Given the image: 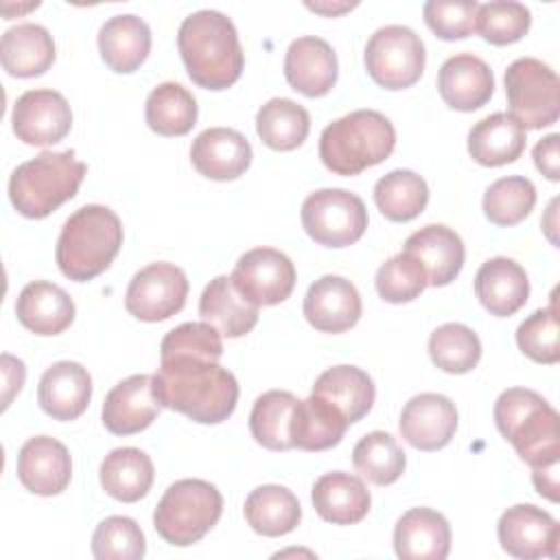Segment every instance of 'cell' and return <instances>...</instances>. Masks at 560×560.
<instances>
[{
  "label": "cell",
  "mask_w": 560,
  "mask_h": 560,
  "mask_svg": "<svg viewBox=\"0 0 560 560\" xmlns=\"http://www.w3.org/2000/svg\"><path fill=\"white\" fill-rule=\"evenodd\" d=\"M153 392L162 407L201 424L228 420L238 402V383L219 361L199 357L160 359Z\"/></svg>",
  "instance_id": "cell-1"
},
{
  "label": "cell",
  "mask_w": 560,
  "mask_h": 560,
  "mask_svg": "<svg viewBox=\"0 0 560 560\" xmlns=\"http://www.w3.org/2000/svg\"><path fill=\"white\" fill-rule=\"evenodd\" d=\"M177 48L192 83L225 90L243 72V48L234 22L214 9L190 13L177 31Z\"/></svg>",
  "instance_id": "cell-2"
},
{
  "label": "cell",
  "mask_w": 560,
  "mask_h": 560,
  "mask_svg": "<svg viewBox=\"0 0 560 560\" xmlns=\"http://www.w3.org/2000/svg\"><path fill=\"white\" fill-rule=\"evenodd\" d=\"M122 245V223L118 214L98 203L74 210L57 238L55 260L59 271L74 280L88 282L109 269Z\"/></svg>",
  "instance_id": "cell-3"
},
{
  "label": "cell",
  "mask_w": 560,
  "mask_h": 560,
  "mask_svg": "<svg viewBox=\"0 0 560 560\" xmlns=\"http://www.w3.org/2000/svg\"><path fill=\"white\" fill-rule=\"evenodd\" d=\"M499 433L532 468L560 462L558 411L534 389L510 387L494 402Z\"/></svg>",
  "instance_id": "cell-4"
},
{
  "label": "cell",
  "mask_w": 560,
  "mask_h": 560,
  "mask_svg": "<svg viewBox=\"0 0 560 560\" xmlns=\"http://www.w3.org/2000/svg\"><path fill=\"white\" fill-rule=\"evenodd\" d=\"M396 131L392 120L376 109L350 112L324 127L319 158L324 166L343 177L363 173L392 155Z\"/></svg>",
  "instance_id": "cell-5"
},
{
  "label": "cell",
  "mask_w": 560,
  "mask_h": 560,
  "mask_svg": "<svg viewBox=\"0 0 560 560\" xmlns=\"http://www.w3.org/2000/svg\"><path fill=\"white\" fill-rule=\"evenodd\" d=\"M88 166L74 151H42L9 177V199L26 219H44L79 192Z\"/></svg>",
  "instance_id": "cell-6"
},
{
  "label": "cell",
  "mask_w": 560,
  "mask_h": 560,
  "mask_svg": "<svg viewBox=\"0 0 560 560\" xmlns=\"http://www.w3.org/2000/svg\"><path fill=\"white\" fill-rule=\"evenodd\" d=\"M223 497L210 481L179 479L166 488L155 512L153 527L171 545L199 542L221 518Z\"/></svg>",
  "instance_id": "cell-7"
},
{
  "label": "cell",
  "mask_w": 560,
  "mask_h": 560,
  "mask_svg": "<svg viewBox=\"0 0 560 560\" xmlns=\"http://www.w3.org/2000/svg\"><path fill=\"white\" fill-rule=\"evenodd\" d=\"M508 114L523 129H542L560 116L558 74L534 57H521L505 70Z\"/></svg>",
  "instance_id": "cell-8"
},
{
  "label": "cell",
  "mask_w": 560,
  "mask_h": 560,
  "mask_svg": "<svg viewBox=\"0 0 560 560\" xmlns=\"http://www.w3.org/2000/svg\"><path fill=\"white\" fill-rule=\"evenodd\" d=\"M365 70L385 90L411 88L424 72L427 50L416 31L402 24H387L372 33L365 44Z\"/></svg>",
  "instance_id": "cell-9"
},
{
  "label": "cell",
  "mask_w": 560,
  "mask_h": 560,
  "mask_svg": "<svg viewBox=\"0 0 560 560\" xmlns=\"http://www.w3.org/2000/svg\"><path fill=\"white\" fill-rule=\"evenodd\" d=\"M304 232L324 247H348L368 228V210L359 195L343 188L311 192L300 210Z\"/></svg>",
  "instance_id": "cell-10"
},
{
  "label": "cell",
  "mask_w": 560,
  "mask_h": 560,
  "mask_svg": "<svg viewBox=\"0 0 560 560\" xmlns=\"http://www.w3.org/2000/svg\"><path fill=\"white\" fill-rule=\"evenodd\" d=\"M188 298V278L173 262H151L133 273L125 306L140 322H162L179 313Z\"/></svg>",
  "instance_id": "cell-11"
},
{
  "label": "cell",
  "mask_w": 560,
  "mask_h": 560,
  "mask_svg": "<svg viewBox=\"0 0 560 560\" xmlns=\"http://www.w3.org/2000/svg\"><path fill=\"white\" fill-rule=\"evenodd\" d=\"M230 278L256 306H273L293 293L295 267L280 249L256 247L236 260Z\"/></svg>",
  "instance_id": "cell-12"
},
{
  "label": "cell",
  "mask_w": 560,
  "mask_h": 560,
  "mask_svg": "<svg viewBox=\"0 0 560 560\" xmlns=\"http://www.w3.org/2000/svg\"><path fill=\"white\" fill-rule=\"evenodd\" d=\"M11 125L18 140L31 147H48L61 142L72 127V109L61 92L28 90L18 96Z\"/></svg>",
  "instance_id": "cell-13"
},
{
  "label": "cell",
  "mask_w": 560,
  "mask_h": 560,
  "mask_svg": "<svg viewBox=\"0 0 560 560\" xmlns=\"http://www.w3.org/2000/svg\"><path fill=\"white\" fill-rule=\"evenodd\" d=\"M497 534L503 551L514 558H556L560 545L558 521L532 503H521L508 508L499 523Z\"/></svg>",
  "instance_id": "cell-14"
},
{
  "label": "cell",
  "mask_w": 560,
  "mask_h": 560,
  "mask_svg": "<svg viewBox=\"0 0 560 560\" xmlns=\"http://www.w3.org/2000/svg\"><path fill=\"white\" fill-rule=\"evenodd\" d=\"M398 429L402 440L413 448L440 451L457 431V409L442 394H418L402 407Z\"/></svg>",
  "instance_id": "cell-15"
},
{
  "label": "cell",
  "mask_w": 560,
  "mask_h": 560,
  "mask_svg": "<svg viewBox=\"0 0 560 560\" xmlns=\"http://www.w3.org/2000/svg\"><path fill=\"white\" fill-rule=\"evenodd\" d=\"M302 311L315 330L337 335L350 330L359 322L363 304L350 280L328 273L308 287Z\"/></svg>",
  "instance_id": "cell-16"
},
{
  "label": "cell",
  "mask_w": 560,
  "mask_h": 560,
  "mask_svg": "<svg viewBox=\"0 0 560 560\" xmlns=\"http://www.w3.org/2000/svg\"><path fill=\"white\" fill-rule=\"evenodd\" d=\"M18 479L33 494H61L72 479V459L66 444L50 435L26 440L18 453Z\"/></svg>",
  "instance_id": "cell-17"
},
{
  "label": "cell",
  "mask_w": 560,
  "mask_h": 560,
  "mask_svg": "<svg viewBox=\"0 0 560 560\" xmlns=\"http://www.w3.org/2000/svg\"><path fill=\"white\" fill-rule=\"evenodd\" d=\"M162 405L153 392L151 374H133L116 383L103 400V424L114 435H133L151 427Z\"/></svg>",
  "instance_id": "cell-18"
},
{
  "label": "cell",
  "mask_w": 560,
  "mask_h": 560,
  "mask_svg": "<svg viewBox=\"0 0 560 560\" xmlns=\"http://www.w3.org/2000/svg\"><path fill=\"white\" fill-rule=\"evenodd\" d=\"M339 63L332 46L315 35L298 37L284 55L287 83L304 96H324L337 83Z\"/></svg>",
  "instance_id": "cell-19"
},
{
  "label": "cell",
  "mask_w": 560,
  "mask_h": 560,
  "mask_svg": "<svg viewBox=\"0 0 560 560\" xmlns=\"http://www.w3.org/2000/svg\"><path fill=\"white\" fill-rule=\"evenodd\" d=\"M252 144L230 127L203 129L190 147V162L199 175L214 182L241 177L252 164Z\"/></svg>",
  "instance_id": "cell-20"
},
{
  "label": "cell",
  "mask_w": 560,
  "mask_h": 560,
  "mask_svg": "<svg viewBox=\"0 0 560 560\" xmlns=\"http://www.w3.org/2000/svg\"><path fill=\"white\" fill-rule=\"evenodd\" d=\"M438 92L451 109L475 112L490 101L494 92V74L481 57L459 52L442 63L438 72Z\"/></svg>",
  "instance_id": "cell-21"
},
{
  "label": "cell",
  "mask_w": 560,
  "mask_h": 560,
  "mask_svg": "<svg viewBox=\"0 0 560 560\" xmlns=\"http://www.w3.org/2000/svg\"><path fill=\"white\" fill-rule=\"evenodd\" d=\"M402 252L411 254L422 265L431 287L451 284L459 276L466 258L462 236L442 223H431L416 230L405 241Z\"/></svg>",
  "instance_id": "cell-22"
},
{
  "label": "cell",
  "mask_w": 560,
  "mask_h": 560,
  "mask_svg": "<svg viewBox=\"0 0 560 560\" xmlns=\"http://www.w3.org/2000/svg\"><path fill=\"white\" fill-rule=\"evenodd\" d=\"M90 398L92 376L77 361H57L39 378V407L55 420H77L88 409Z\"/></svg>",
  "instance_id": "cell-23"
},
{
  "label": "cell",
  "mask_w": 560,
  "mask_h": 560,
  "mask_svg": "<svg viewBox=\"0 0 560 560\" xmlns=\"http://www.w3.org/2000/svg\"><path fill=\"white\" fill-rule=\"evenodd\" d=\"M394 549L402 560H444L451 551V525L431 508H411L396 521Z\"/></svg>",
  "instance_id": "cell-24"
},
{
  "label": "cell",
  "mask_w": 560,
  "mask_h": 560,
  "mask_svg": "<svg viewBox=\"0 0 560 560\" xmlns=\"http://www.w3.org/2000/svg\"><path fill=\"white\" fill-rule=\"evenodd\" d=\"M475 295L490 315L510 317L523 308L529 298L527 273L512 258H490L475 276Z\"/></svg>",
  "instance_id": "cell-25"
},
{
  "label": "cell",
  "mask_w": 560,
  "mask_h": 560,
  "mask_svg": "<svg viewBox=\"0 0 560 560\" xmlns=\"http://www.w3.org/2000/svg\"><path fill=\"white\" fill-rule=\"evenodd\" d=\"M72 298L55 282L35 280L28 282L15 302V315L20 324L42 337L63 332L74 322Z\"/></svg>",
  "instance_id": "cell-26"
},
{
  "label": "cell",
  "mask_w": 560,
  "mask_h": 560,
  "mask_svg": "<svg viewBox=\"0 0 560 560\" xmlns=\"http://www.w3.org/2000/svg\"><path fill=\"white\" fill-rule=\"evenodd\" d=\"M311 501L322 521L332 525H352L365 518L372 505L365 483L343 470L322 475L311 490Z\"/></svg>",
  "instance_id": "cell-27"
},
{
  "label": "cell",
  "mask_w": 560,
  "mask_h": 560,
  "mask_svg": "<svg viewBox=\"0 0 560 560\" xmlns=\"http://www.w3.org/2000/svg\"><path fill=\"white\" fill-rule=\"evenodd\" d=\"M258 308L234 287L230 276L212 278L199 298L201 319L228 339L247 335L258 322Z\"/></svg>",
  "instance_id": "cell-28"
},
{
  "label": "cell",
  "mask_w": 560,
  "mask_h": 560,
  "mask_svg": "<svg viewBox=\"0 0 560 560\" xmlns=\"http://www.w3.org/2000/svg\"><path fill=\"white\" fill-rule=\"evenodd\" d=\"M149 50L151 28L138 15H114L98 31V52L114 72H136L149 57Z\"/></svg>",
  "instance_id": "cell-29"
},
{
  "label": "cell",
  "mask_w": 560,
  "mask_h": 560,
  "mask_svg": "<svg viewBox=\"0 0 560 560\" xmlns=\"http://www.w3.org/2000/svg\"><path fill=\"white\" fill-rule=\"evenodd\" d=\"M311 394L332 405L348 424H352L372 409L376 387L365 370L357 365H335L317 376Z\"/></svg>",
  "instance_id": "cell-30"
},
{
  "label": "cell",
  "mask_w": 560,
  "mask_h": 560,
  "mask_svg": "<svg viewBox=\"0 0 560 560\" xmlns=\"http://www.w3.org/2000/svg\"><path fill=\"white\" fill-rule=\"evenodd\" d=\"M2 68L11 77L31 79L44 74L55 61V42L42 24L24 22L4 31L0 42Z\"/></svg>",
  "instance_id": "cell-31"
},
{
  "label": "cell",
  "mask_w": 560,
  "mask_h": 560,
  "mask_svg": "<svg viewBox=\"0 0 560 560\" xmlns=\"http://www.w3.org/2000/svg\"><path fill=\"white\" fill-rule=\"evenodd\" d=\"M525 129L505 112L479 120L468 131V153L481 166L512 164L525 151Z\"/></svg>",
  "instance_id": "cell-32"
},
{
  "label": "cell",
  "mask_w": 560,
  "mask_h": 560,
  "mask_svg": "<svg viewBox=\"0 0 560 560\" xmlns=\"http://www.w3.org/2000/svg\"><path fill=\"white\" fill-rule=\"evenodd\" d=\"M101 486L103 490L122 503H136L153 486V462L151 457L133 446L114 448L105 459L101 462Z\"/></svg>",
  "instance_id": "cell-33"
},
{
  "label": "cell",
  "mask_w": 560,
  "mask_h": 560,
  "mask_svg": "<svg viewBox=\"0 0 560 560\" xmlns=\"http://www.w3.org/2000/svg\"><path fill=\"white\" fill-rule=\"evenodd\" d=\"M348 420L326 400L308 396L298 398L291 418V442L300 451H326L341 442Z\"/></svg>",
  "instance_id": "cell-34"
},
{
  "label": "cell",
  "mask_w": 560,
  "mask_h": 560,
  "mask_svg": "<svg viewBox=\"0 0 560 560\" xmlns=\"http://www.w3.org/2000/svg\"><path fill=\"white\" fill-rule=\"evenodd\" d=\"M245 521L260 536H284L300 525L302 508L298 497L276 483L254 488L245 499Z\"/></svg>",
  "instance_id": "cell-35"
},
{
  "label": "cell",
  "mask_w": 560,
  "mask_h": 560,
  "mask_svg": "<svg viewBox=\"0 0 560 560\" xmlns=\"http://www.w3.org/2000/svg\"><path fill=\"white\" fill-rule=\"evenodd\" d=\"M195 96L175 81L160 83L147 96V125L160 136H186L197 125Z\"/></svg>",
  "instance_id": "cell-36"
},
{
  "label": "cell",
  "mask_w": 560,
  "mask_h": 560,
  "mask_svg": "<svg viewBox=\"0 0 560 560\" xmlns=\"http://www.w3.org/2000/svg\"><path fill=\"white\" fill-rule=\"evenodd\" d=\"M374 203L387 221L405 223L416 219L427 208L429 186L418 173L396 168L376 182Z\"/></svg>",
  "instance_id": "cell-37"
},
{
  "label": "cell",
  "mask_w": 560,
  "mask_h": 560,
  "mask_svg": "<svg viewBox=\"0 0 560 560\" xmlns=\"http://www.w3.org/2000/svg\"><path fill=\"white\" fill-rule=\"evenodd\" d=\"M311 129L308 112L291 98H271L256 114L260 140L276 151L298 149Z\"/></svg>",
  "instance_id": "cell-38"
},
{
  "label": "cell",
  "mask_w": 560,
  "mask_h": 560,
  "mask_svg": "<svg viewBox=\"0 0 560 560\" xmlns=\"http://www.w3.org/2000/svg\"><path fill=\"white\" fill-rule=\"evenodd\" d=\"M298 398L291 392L271 389L256 398L249 413V431L254 440L269 451H289L291 442V418Z\"/></svg>",
  "instance_id": "cell-39"
},
{
  "label": "cell",
  "mask_w": 560,
  "mask_h": 560,
  "mask_svg": "<svg viewBox=\"0 0 560 560\" xmlns=\"http://www.w3.org/2000/svg\"><path fill=\"white\" fill-rule=\"evenodd\" d=\"M352 464L357 472L368 481L376 486H389L405 472L407 457L394 435L385 431H372L354 444Z\"/></svg>",
  "instance_id": "cell-40"
},
{
  "label": "cell",
  "mask_w": 560,
  "mask_h": 560,
  "mask_svg": "<svg viewBox=\"0 0 560 560\" xmlns=\"http://www.w3.org/2000/svg\"><path fill=\"white\" fill-rule=\"evenodd\" d=\"M431 361L448 374H466L481 359V341L477 332L464 324H444L429 337Z\"/></svg>",
  "instance_id": "cell-41"
},
{
  "label": "cell",
  "mask_w": 560,
  "mask_h": 560,
  "mask_svg": "<svg viewBox=\"0 0 560 560\" xmlns=\"http://www.w3.org/2000/svg\"><path fill=\"white\" fill-rule=\"evenodd\" d=\"M536 206V188L523 175H508L492 182L483 195V214L490 223L510 228L521 223Z\"/></svg>",
  "instance_id": "cell-42"
},
{
  "label": "cell",
  "mask_w": 560,
  "mask_h": 560,
  "mask_svg": "<svg viewBox=\"0 0 560 560\" xmlns=\"http://www.w3.org/2000/svg\"><path fill=\"white\" fill-rule=\"evenodd\" d=\"M144 551V534L129 516H107L92 534V556L98 560H140Z\"/></svg>",
  "instance_id": "cell-43"
},
{
  "label": "cell",
  "mask_w": 560,
  "mask_h": 560,
  "mask_svg": "<svg viewBox=\"0 0 560 560\" xmlns=\"http://www.w3.org/2000/svg\"><path fill=\"white\" fill-rule=\"evenodd\" d=\"M374 287L385 302L402 304L416 300L429 287V282L422 265L411 254L400 252L378 267Z\"/></svg>",
  "instance_id": "cell-44"
},
{
  "label": "cell",
  "mask_w": 560,
  "mask_h": 560,
  "mask_svg": "<svg viewBox=\"0 0 560 560\" xmlns=\"http://www.w3.org/2000/svg\"><path fill=\"white\" fill-rule=\"evenodd\" d=\"M532 26V13L525 4L514 0H492L479 4L477 31L481 37L494 46L514 44Z\"/></svg>",
  "instance_id": "cell-45"
},
{
  "label": "cell",
  "mask_w": 560,
  "mask_h": 560,
  "mask_svg": "<svg viewBox=\"0 0 560 560\" xmlns=\"http://www.w3.org/2000/svg\"><path fill=\"white\" fill-rule=\"evenodd\" d=\"M558 315L556 302L547 308L534 311L516 330L518 350L536 363L553 365L560 361V341H558Z\"/></svg>",
  "instance_id": "cell-46"
},
{
  "label": "cell",
  "mask_w": 560,
  "mask_h": 560,
  "mask_svg": "<svg viewBox=\"0 0 560 560\" xmlns=\"http://www.w3.org/2000/svg\"><path fill=\"white\" fill-rule=\"evenodd\" d=\"M199 357L219 361L223 357L221 332L208 322H186L164 335L160 343V359Z\"/></svg>",
  "instance_id": "cell-47"
},
{
  "label": "cell",
  "mask_w": 560,
  "mask_h": 560,
  "mask_svg": "<svg viewBox=\"0 0 560 560\" xmlns=\"http://www.w3.org/2000/svg\"><path fill=\"white\" fill-rule=\"evenodd\" d=\"M477 0H429L422 9L427 26L446 42L464 39L477 31Z\"/></svg>",
  "instance_id": "cell-48"
},
{
  "label": "cell",
  "mask_w": 560,
  "mask_h": 560,
  "mask_svg": "<svg viewBox=\"0 0 560 560\" xmlns=\"http://www.w3.org/2000/svg\"><path fill=\"white\" fill-rule=\"evenodd\" d=\"M0 368H2V411L11 405V400L22 392L24 378H26V368L24 361L11 354L0 357Z\"/></svg>",
  "instance_id": "cell-49"
},
{
  "label": "cell",
  "mask_w": 560,
  "mask_h": 560,
  "mask_svg": "<svg viewBox=\"0 0 560 560\" xmlns=\"http://www.w3.org/2000/svg\"><path fill=\"white\" fill-rule=\"evenodd\" d=\"M558 133H551L536 142L534 147V164L536 168L551 182L560 179V153H558Z\"/></svg>",
  "instance_id": "cell-50"
},
{
  "label": "cell",
  "mask_w": 560,
  "mask_h": 560,
  "mask_svg": "<svg viewBox=\"0 0 560 560\" xmlns=\"http://www.w3.org/2000/svg\"><path fill=\"white\" fill-rule=\"evenodd\" d=\"M532 481L540 497L558 503V499H560L558 497V464L532 468Z\"/></svg>",
  "instance_id": "cell-51"
},
{
  "label": "cell",
  "mask_w": 560,
  "mask_h": 560,
  "mask_svg": "<svg viewBox=\"0 0 560 560\" xmlns=\"http://www.w3.org/2000/svg\"><path fill=\"white\" fill-rule=\"evenodd\" d=\"M306 7L308 9H313V11H317V13H326V15H337V13H341V11H348V9H352V7H357V4H339V7H326V4H313V2H306Z\"/></svg>",
  "instance_id": "cell-52"
}]
</instances>
